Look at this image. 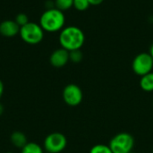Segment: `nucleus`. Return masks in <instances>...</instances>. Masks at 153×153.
I'll return each instance as SVG.
<instances>
[{"instance_id": "nucleus-1", "label": "nucleus", "mask_w": 153, "mask_h": 153, "mask_svg": "<svg viewBox=\"0 0 153 153\" xmlns=\"http://www.w3.org/2000/svg\"><path fill=\"white\" fill-rule=\"evenodd\" d=\"M85 41V35L77 26H67L60 31L59 43L67 51L81 49Z\"/></svg>"}, {"instance_id": "nucleus-2", "label": "nucleus", "mask_w": 153, "mask_h": 153, "mask_svg": "<svg viewBox=\"0 0 153 153\" xmlns=\"http://www.w3.org/2000/svg\"><path fill=\"white\" fill-rule=\"evenodd\" d=\"M65 16L62 11L56 7L47 9L39 18V25L44 31L56 32L64 29Z\"/></svg>"}, {"instance_id": "nucleus-3", "label": "nucleus", "mask_w": 153, "mask_h": 153, "mask_svg": "<svg viewBox=\"0 0 153 153\" xmlns=\"http://www.w3.org/2000/svg\"><path fill=\"white\" fill-rule=\"evenodd\" d=\"M134 136L126 132L117 134L109 141L108 146L113 153H130L134 147Z\"/></svg>"}, {"instance_id": "nucleus-4", "label": "nucleus", "mask_w": 153, "mask_h": 153, "mask_svg": "<svg viewBox=\"0 0 153 153\" xmlns=\"http://www.w3.org/2000/svg\"><path fill=\"white\" fill-rule=\"evenodd\" d=\"M19 35L25 43L30 45H36L43 40L44 30L39 23L29 22L27 24L20 28Z\"/></svg>"}, {"instance_id": "nucleus-5", "label": "nucleus", "mask_w": 153, "mask_h": 153, "mask_svg": "<svg viewBox=\"0 0 153 153\" xmlns=\"http://www.w3.org/2000/svg\"><path fill=\"white\" fill-rule=\"evenodd\" d=\"M44 150L48 153L62 152L67 146V139L65 134L59 132L49 134L43 143Z\"/></svg>"}, {"instance_id": "nucleus-6", "label": "nucleus", "mask_w": 153, "mask_h": 153, "mask_svg": "<svg viewBox=\"0 0 153 153\" xmlns=\"http://www.w3.org/2000/svg\"><path fill=\"white\" fill-rule=\"evenodd\" d=\"M132 69L134 73L142 77L153 70V59L149 53H140L134 58L132 62Z\"/></svg>"}, {"instance_id": "nucleus-7", "label": "nucleus", "mask_w": 153, "mask_h": 153, "mask_svg": "<svg viewBox=\"0 0 153 153\" xmlns=\"http://www.w3.org/2000/svg\"><path fill=\"white\" fill-rule=\"evenodd\" d=\"M63 100L65 103L70 107L79 106L83 99V92L80 86L74 83L67 84L63 90Z\"/></svg>"}, {"instance_id": "nucleus-8", "label": "nucleus", "mask_w": 153, "mask_h": 153, "mask_svg": "<svg viewBox=\"0 0 153 153\" xmlns=\"http://www.w3.org/2000/svg\"><path fill=\"white\" fill-rule=\"evenodd\" d=\"M69 61V51L63 48L56 49L49 56L50 65L56 68L64 67Z\"/></svg>"}, {"instance_id": "nucleus-9", "label": "nucleus", "mask_w": 153, "mask_h": 153, "mask_svg": "<svg viewBox=\"0 0 153 153\" xmlns=\"http://www.w3.org/2000/svg\"><path fill=\"white\" fill-rule=\"evenodd\" d=\"M20 26L13 20H4L0 23V34L5 38H13L19 34Z\"/></svg>"}, {"instance_id": "nucleus-10", "label": "nucleus", "mask_w": 153, "mask_h": 153, "mask_svg": "<svg viewBox=\"0 0 153 153\" xmlns=\"http://www.w3.org/2000/svg\"><path fill=\"white\" fill-rule=\"evenodd\" d=\"M10 141L14 147L21 149V150L29 143L27 136L22 132H20V131L13 132L10 136Z\"/></svg>"}, {"instance_id": "nucleus-11", "label": "nucleus", "mask_w": 153, "mask_h": 153, "mask_svg": "<svg viewBox=\"0 0 153 153\" xmlns=\"http://www.w3.org/2000/svg\"><path fill=\"white\" fill-rule=\"evenodd\" d=\"M140 87L145 92L153 91V72H151L140 79Z\"/></svg>"}, {"instance_id": "nucleus-12", "label": "nucleus", "mask_w": 153, "mask_h": 153, "mask_svg": "<svg viewBox=\"0 0 153 153\" xmlns=\"http://www.w3.org/2000/svg\"><path fill=\"white\" fill-rule=\"evenodd\" d=\"M21 153H44V150L39 144L30 142L21 150Z\"/></svg>"}, {"instance_id": "nucleus-13", "label": "nucleus", "mask_w": 153, "mask_h": 153, "mask_svg": "<svg viewBox=\"0 0 153 153\" xmlns=\"http://www.w3.org/2000/svg\"><path fill=\"white\" fill-rule=\"evenodd\" d=\"M56 8L64 12L74 6V0H55Z\"/></svg>"}, {"instance_id": "nucleus-14", "label": "nucleus", "mask_w": 153, "mask_h": 153, "mask_svg": "<svg viewBox=\"0 0 153 153\" xmlns=\"http://www.w3.org/2000/svg\"><path fill=\"white\" fill-rule=\"evenodd\" d=\"M90 153H113L110 147L108 145L106 144H95L93 145L91 150H90Z\"/></svg>"}, {"instance_id": "nucleus-15", "label": "nucleus", "mask_w": 153, "mask_h": 153, "mask_svg": "<svg viewBox=\"0 0 153 153\" xmlns=\"http://www.w3.org/2000/svg\"><path fill=\"white\" fill-rule=\"evenodd\" d=\"M83 55L81 49H76L69 52V60L74 64H78L82 60Z\"/></svg>"}, {"instance_id": "nucleus-16", "label": "nucleus", "mask_w": 153, "mask_h": 153, "mask_svg": "<svg viewBox=\"0 0 153 153\" xmlns=\"http://www.w3.org/2000/svg\"><path fill=\"white\" fill-rule=\"evenodd\" d=\"M90 3L88 0H74V6L78 11H85L90 7Z\"/></svg>"}, {"instance_id": "nucleus-17", "label": "nucleus", "mask_w": 153, "mask_h": 153, "mask_svg": "<svg viewBox=\"0 0 153 153\" xmlns=\"http://www.w3.org/2000/svg\"><path fill=\"white\" fill-rule=\"evenodd\" d=\"M14 21L16 22V23H17L20 27H22V26L27 24V23L30 22V21H29L28 15H27L26 13H18V14L16 15Z\"/></svg>"}, {"instance_id": "nucleus-18", "label": "nucleus", "mask_w": 153, "mask_h": 153, "mask_svg": "<svg viewBox=\"0 0 153 153\" xmlns=\"http://www.w3.org/2000/svg\"><path fill=\"white\" fill-rule=\"evenodd\" d=\"M91 5H99L104 0H88Z\"/></svg>"}, {"instance_id": "nucleus-19", "label": "nucleus", "mask_w": 153, "mask_h": 153, "mask_svg": "<svg viewBox=\"0 0 153 153\" xmlns=\"http://www.w3.org/2000/svg\"><path fill=\"white\" fill-rule=\"evenodd\" d=\"M3 93H4V83L0 80V100H1V98L3 96Z\"/></svg>"}, {"instance_id": "nucleus-20", "label": "nucleus", "mask_w": 153, "mask_h": 153, "mask_svg": "<svg viewBox=\"0 0 153 153\" xmlns=\"http://www.w3.org/2000/svg\"><path fill=\"white\" fill-rule=\"evenodd\" d=\"M149 54L152 56V59H153V43L152 44L151 48H150V52H149Z\"/></svg>"}, {"instance_id": "nucleus-21", "label": "nucleus", "mask_w": 153, "mask_h": 153, "mask_svg": "<svg viewBox=\"0 0 153 153\" xmlns=\"http://www.w3.org/2000/svg\"><path fill=\"white\" fill-rule=\"evenodd\" d=\"M4 106L2 105V103H0V116L4 113Z\"/></svg>"}, {"instance_id": "nucleus-22", "label": "nucleus", "mask_w": 153, "mask_h": 153, "mask_svg": "<svg viewBox=\"0 0 153 153\" xmlns=\"http://www.w3.org/2000/svg\"><path fill=\"white\" fill-rule=\"evenodd\" d=\"M5 153H13V152H5Z\"/></svg>"}, {"instance_id": "nucleus-23", "label": "nucleus", "mask_w": 153, "mask_h": 153, "mask_svg": "<svg viewBox=\"0 0 153 153\" xmlns=\"http://www.w3.org/2000/svg\"><path fill=\"white\" fill-rule=\"evenodd\" d=\"M130 153H134V152H130Z\"/></svg>"}, {"instance_id": "nucleus-24", "label": "nucleus", "mask_w": 153, "mask_h": 153, "mask_svg": "<svg viewBox=\"0 0 153 153\" xmlns=\"http://www.w3.org/2000/svg\"><path fill=\"white\" fill-rule=\"evenodd\" d=\"M152 153H153V150H152Z\"/></svg>"}, {"instance_id": "nucleus-25", "label": "nucleus", "mask_w": 153, "mask_h": 153, "mask_svg": "<svg viewBox=\"0 0 153 153\" xmlns=\"http://www.w3.org/2000/svg\"><path fill=\"white\" fill-rule=\"evenodd\" d=\"M46 153H48V152H46Z\"/></svg>"}]
</instances>
